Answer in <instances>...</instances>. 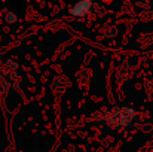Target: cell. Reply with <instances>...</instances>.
<instances>
[{
  "mask_svg": "<svg viewBox=\"0 0 153 152\" xmlns=\"http://www.w3.org/2000/svg\"><path fill=\"white\" fill-rule=\"evenodd\" d=\"M135 116H137V110L132 106H122V107H113V109L107 110L104 121L108 128L123 131V130L132 127Z\"/></svg>",
  "mask_w": 153,
  "mask_h": 152,
  "instance_id": "6da1fadb",
  "label": "cell"
},
{
  "mask_svg": "<svg viewBox=\"0 0 153 152\" xmlns=\"http://www.w3.org/2000/svg\"><path fill=\"white\" fill-rule=\"evenodd\" d=\"M92 9H94V3L91 0H82V1H77L73 6H70L68 13L76 18H83V16L89 15L92 12Z\"/></svg>",
  "mask_w": 153,
  "mask_h": 152,
  "instance_id": "7a4b0ae2",
  "label": "cell"
},
{
  "mask_svg": "<svg viewBox=\"0 0 153 152\" xmlns=\"http://www.w3.org/2000/svg\"><path fill=\"white\" fill-rule=\"evenodd\" d=\"M18 21V15L13 12V10H9L7 13H6V22L7 24H15Z\"/></svg>",
  "mask_w": 153,
  "mask_h": 152,
  "instance_id": "3957f363",
  "label": "cell"
}]
</instances>
